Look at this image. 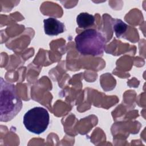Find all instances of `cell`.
Segmentation results:
<instances>
[{
	"label": "cell",
	"instance_id": "obj_4",
	"mask_svg": "<svg viewBox=\"0 0 146 146\" xmlns=\"http://www.w3.org/2000/svg\"><path fill=\"white\" fill-rule=\"evenodd\" d=\"M44 30L46 34L57 35L64 31V25L55 18H48L43 21Z\"/></svg>",
	"mask_w": 146,
	"mask_h": 146
},
{
	"label": "cell",
	"instance_id": "obj_2",
	"mask_svg": "<svg viewBox=\"0 0 146 146\" xmlns=\"http://www.w3.org/2000/svg\"><path fill=\"white\" fill-rule=\"evenodd\" d=\"M76 50L84 55L98 56L103 54L106 39L95 29H86L75 38Z\"/></svg>",
	"mask_w": 146,
	"mask_h": 146
},
{
	"label": "cell",
	"instance_id": "obj_5",
	"mask_svg": "<svg viewBox=\"0 0 146 146\" xmlns=\"http://www.w3.org/2000/svg\"><path fill=\"white\" fill-rule=\"evenodd\" d=\"M76 23L80 28L87 29L95 23V17L87 13H81L76 17Z\"/></svg>",
	"mask_w": 146,
	"mask_h": 146
},
{
	"label": "cell",
	"instance_id": "obj_6",
	"mask_svg": "<svg viewBox=\"0 0 146 146\" xmlns=\"http://www.w3.org/2000/svg\"><path fill=\"white\" fill-rule=\"evenodd\" d=\"M112 28L116 36L119 38L127 31L128 26L121 19H113Z\"/></svg>",
	"mask_w": 146,
	"mask_h": 146
},
{
	"label": "cell",
	"instance_id": "obj_1",
	"mask_svg": "<svg viewBox=\"0 0 146 146\" xmlns=\"http://www.w3.org/2000/svg\"><path fill=\"white\" fill-rule=\"evenodd\" d=\"M0 120H12L21 110L22 102L17 94L15 86L1 78Z\"/></svg>",
	"mask_w": 146,
	"mask_h": 146
},
{
	"label": "cell",
	"instance_id": "obj_3",
	"mask_svg": "<svg viewBox=\"0 0 146 146\" xmlns=\"http://www.w3.org/2000/svg\"><path fill=\"white\" fill-rule=\"evenodd\" d=\"M26 128L35 134L39 135L47 128L50 122V116L44 108L35 107L27 111L23 120Z\"/></svg>",
	"mask_w": 146,
	"mask_h": 146
}]
</instances>
